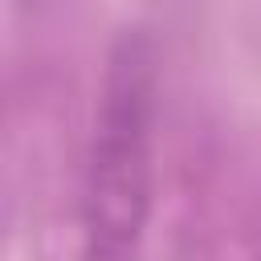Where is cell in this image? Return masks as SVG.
<instances>
[{
  "instance_id": "1",
  "label": "cell",
  "mask_w": 261,
  "mask_h": 261,
  "mask_svg": "<svg viewBox=\"0 0 261 261\" xmlns=\"http://www.w3.org/2000/svg\"><path fill=\"white\" fill-rule=\"evenodd\" d=\"M155 45L147 33L126 29L106 53L82 171L86 261H139L155 200Z\"/></svg>"
}]
</instances>
